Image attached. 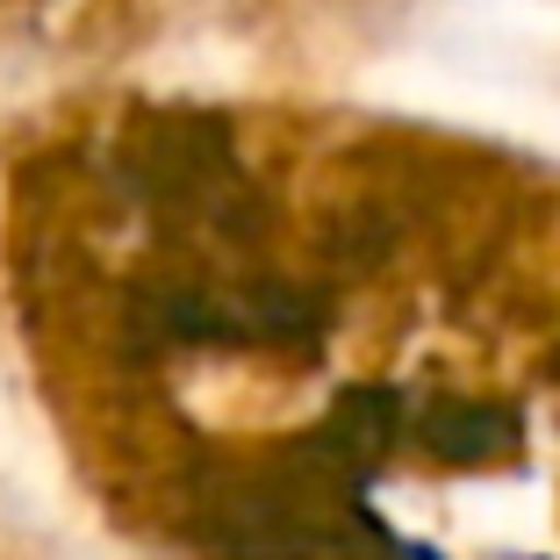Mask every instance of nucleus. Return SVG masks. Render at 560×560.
Returning a JSON list of instances; mask_svg holds the SVG:
<instances>
[{
  "label": "nucleus",
  "mask_w": 560,
  "mask_h": 560,
  "mask_svg": "<svg viewBox=\"0 0 560 560\" xmlns=\"http://www.w3.org/2000/svg\"><path fill=\"white\" fill-rule=\"evenodd\" d=\"M215 553L223 560H310L324 553V503L316 481H237L215 503Z\"/></svg>",
  "instance_id": "1"
},
{
  "label": "nucleus",
  "mask_w": 560,
  "mask_h": 560,
  "mask_svg": "<svg viewBox=\"0 0 560 560\" xmlns=\"http://www.w3.org/2000/svg\"><path fill=\"white\" fill-rule=\"evenodd\" d=\"M424 445L439 460H481L495 445H511V417L489 402H439V410H424Z\"/></svg>",
  "instance_id": "2"
}]
</instances>
